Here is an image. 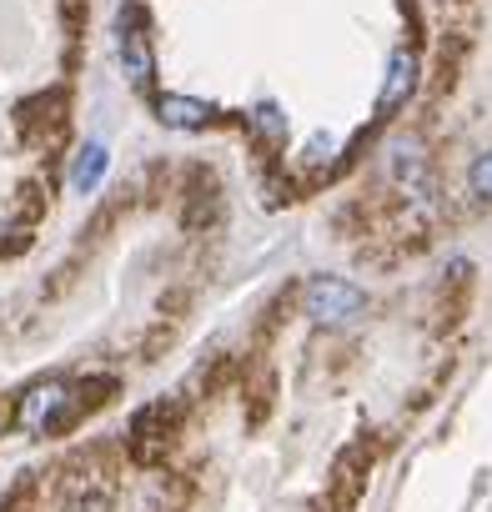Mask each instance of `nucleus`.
I'll use <instances>...</instances> for the list:
<instances>
[{"label":"nucleus","mask_w":492,"mask_h":512,"mask_svg":"<svg viewBox=\"0 0 492 512\" xmlns=\"http://www.w3.org/2000/svg\"><path fill=\"white\" fill-rule=\"evenodd\" d=\"M252 121H257V131H262V136H272V141H282V136H287V116H282L277 106H257V111H252Z\"/></svg>","instance_id":"obj_7"},{"label":"nucleus","mask_w":492,"mask_h":512,"mask_svg":"<svg viewBox=\"0 0 492 512\" xmlns=\"http://www.w3.org/2000/svg\"><path fill=\"white\" fill-rule=\"evenodd\" d=\"M467 181H472V191H477L482 201H492V151H482V156L472 161V171H467Z\"/></svg>","instance_id":"obj_8"},{"label":"nucleus","mask_w":492,"mask_h":512,"mask_svg":"<svg viewBox=\"0 0 492 512\" xmlns=\"http://www.w3.org/2000/svg\"><path fill=\"white\" fill-rule=\"evenodd\" d=\"M412 86H417V56H412V51H397V56L387 61V81H382L377 106H382V111H397V106L412 96Z\"/></svg>","instance_id":"obj_4"},{"label":"nucleus","mask_w":492,"mask_h":512,"mask_svg":"<svg viewBox=\"0 0 492 512\" xmlns=\"http://www.w3.org/2000/svg\"><path fill=\"white\" fill-rule=\"evenodd\" d=\"M302 312L317 322V327H347L367 312V292L342 282V277H312L302 287Z\"/></svg>","instance_id":"obj_1"},{"label":"nucleus","mask_w":492,"mask_h":512,"mask_svg":"<svg viewBox=\"0 0 492 512\" xmlns=\"http://www.w3.org/2000/svg\"><path fill=\"white\" fill-rule=\"evenodd\" d=\"M106 161H111V151L101 141H86V151L71 166V191H96V181L106 176Z\"/></svg>","instance_id":"obj_6"},{"label":"nucleus","mask_w":492,"mask_h":512,"mask_svg":"<svg viewBox=\"0 0 492 512\" xmlns=\"http://www.w3.org/2000/svg\"><path fill=\"white\" fill-rule=\"evenodd\" d=\"M156 116H161L166 126H176V131H201V126L211 121V106L196 101V96H176V91H166V96L156 101Z\"/></svg>","instance_id":"obj_5"},{"label":"nucleus","mask_w":492,"mask_h":512,"mask_svg":"<svg viewBox=\"0 0 492 512\" xmlns=\"http://www.w3.org/2000/svg\"><path fill=\"white\" fill-rule=\"evenodd\" d=\"M121 71H126V81H131L136 91H146V86H151V71H156V61H151V41H146L136 11L121 16Z\"/></svg>","instance_id":"obj_3"},{"label":"nucleus","mask_w":492,"mask_h":512,"mask_svg":"<svg viewBox=\"0 0 492 512\" xmlns=\"http://www.w3.org/2000/svg\"><path fill=\"white\" fill-rule=\"evenodd\" d=\"M71 402H76L71 382H61V377H51V382H36V387L21 397V407H16V422H21L26 432H61V422H66Z\"/></svg>","instance_id":"obj_2"}]
</instances>
